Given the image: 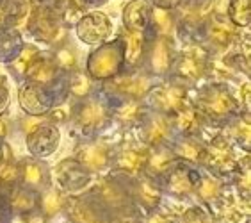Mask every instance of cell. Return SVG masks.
Here are the masks:
<instances>
[{
	"mask_svg": "<svg viewBox=\"0 0 251 223\" xmlns=\"http://www.w3.org/2000/svg\"><path fill=\"white\" fill-rule=\"evenodd\" d=\"M123 43L112 41V43L101 45L100 49L89 56L87 70L93 79H109L114 77L123 63Z\"/></svg>",
	"mask_w": 251,
	"mask_h": 223,
	"instance_id": "1",
	"label": "cell"
},
{
	"mask_svg": "<svg viewBox=\"0 0 251 223\" xmlns=\"http://www.w3.org/2000/svg\"><path fill=\"white\" fill-rule=\"evenodd\" d=\"M111 20L107 18V15L95 11V13H89L78 20L77 36L87 45L100 43L111 34Z\"/></svg>",
	"mask_w": 251,
	"mask_h": 223,
	"instance_id": "2",
	"label": "cell"
},
{
	"mask_svg": "<svg viewBox=\"0 0 251 223\" xmlns=\"http://www.w3.org/2000/svg\"><path fill=\"white\" fill-rule=\"evenodd\" d=\"M59 141H61V134L57 129L50 123H43V125L36 127L27 136V146H29L30 154L38 155V157H47L57 150Z\"/></svg>",
	"mask_w": 251,
	"mask_h": 223,
	"instance_id": "3",
	"label": "cell"
},
{
	"mask_svg": "<svg viewBox=\"0 0 251 223\" xmlns=\"http://www.w3.org/2000/svg\"><path fill=\"white\" fill-rule=\"evenodd\" d=\"M30 30L39 39H45V41L55 39L59 36V32H61L57 13L52 11L50 7H47V5L36 7L32 16H30Z\"/></svg>",
	"mask_w": 251,
	"mask_h": 223,
	"instance_id": "4",
	"label": "cell"
},
{
	"mask_svg": "<svg viewBox=\"0 0 251 223\" xmlns=\"http://www.w3.org/2000/svg\"><path fill=\"white\" fill-rule=\"evenodd\" d=\"M201 107L210 114V116H228L237 109L235 98L223 87H210L208 91H205V95L200 100Z\"/></svg>",
	"mask_w": 251,
	"mask_h": 223,
	"instance_id": "5",
	"label": "cell"
},
{
	"mask_svg": "<svg viewBox=\"0 0 251 223\" xmlns=\"http://www.w3.org/2000/svg\"><path fill=\"white\" fill-rule=\"evenodd\" d=\"M20 106L29 114H43L50 109V98L43 89V84L29 83L25 84L18 93Z\"/></svg>",
	"mask_w": 251,
	"mask_h": 223,
	"instance_id": "6",
	"label": "cell"
},
{
	"mask_svg": "<svg viewBox=\"0 0 251 223\" xmlns=\"http://www.w3.org/2000/svg\"><path fill=\"white\" fill-rule=\"evenodd\" d=\"M151 20V9L145 0H132L123 11V22L128 30L143 32Z\"/></svg>",
	"mask_w": 251,
	"mask_h": 223,
	"instance_id": "7",
	"label": "cell"
},
{
	"mask_svg": "<svg viewBox=\"0 0 251 223\" xmlns=\"http://www.w3.org/2000/svg\"><path fill=\"white\" fill-rule=\"evenodd\" d=\"M29 15L27 0H4L0 4V25H16Z\"/></svg>",
	"mask_w": 251,
	"mask_h": 223,
	"instance_id": "8",
	"label": "cell"
},
{
	"mask_svg": "<svg viewBox=\"0 0 251 223\" xmlns=\"http://www.w3.org/2000/svg\"><path fill=\"white\" fill-rule=\"evenodd\" d=\"M55 72H57V64L49 57H36L34 59V63L30 64V68L27 70L30 81H32V83H38V84L50 83V81L55 77Z\"/></svg>",
	"mask_w": 251,
	"mask_h": 223,
	"instance_id": "9",
	"label": "cell"
},
{
	"mask_svg": "<svg viewBox=\"0 0 251 223\" xmlns=\"http://www.w3.org/2000/svg\"><path fill=\"white\" fill-rule=\"evenodd\" d=\"M105 120V109L98 102H87L80 107L77 121L84 129H97Z\"/></svg>",
	"mask_w": 251,
	"mask_h": 223,
	"instance_id": "10",
	"label": "cell"
},
{
	"mask_svg": "<svg viewBox=\"0 0 251 223\" xmlns=\"http://www.w3.org/2000/svg\"><path fill=\"white\" fill-rule=\"evenodd\" d=\"M22 50V38L16 30L0 27V59H11Z\"/></svg>",
	"mask_w": 251,
	"mask_h": 223,
	"instance_id": "11",
	"label": "cell"
},
{
	"mask_svg": "<svg viewBox=\"0 0 251 223\" xmlns=\"http://www.w3.org/2000/svg\"><path fill=\"white\" fill-rule=\"evenodd\" d=\"M125 45H123V57L126 59V63H137L143 56V47H145V39H143V34L141 32H134V30H126L125 34Z\"/></svg>",
	"mask_w": 251,
	"mask_h": 223,
	"instance_id": "12",
	"label": "cell"
},
{
	"mask_svg": "<svg viewBox=\"0 0 251 223\" xmlns=\"http://www.w3.org/2000/svg\"><path fill=\"white\" fill-rule=\"evenodd\" d=\"M203 72V64L198 57L194 56H182L178 63H176V75H180L185 81H194L198 79Z\"/></svg>",
	"mask_w": 251,
	"mask_h": 223,
	"instance_id": "13",
	"label": "cell"
},
{
	"mask_svg": "<svg viewBox=\"0 0 251 223\" xmlns=\"http://www.w3.org/2000/svg\"><path fill=\"white\" fill-rule=\"evenodd\" d=\"M169 63H171V52L168 43L164 39H159L151 49V68L153 72L162 73L169 68Z\"/></svg>",
	"mask_w": 251,
	"mask_h": 223,
	"instance_id": "14",
	"label": "cell"
},
{
	"mask_svg": "<svg viewBox=\"0 0 251 223\" xmlns=\"http://www.w3.org/2000/svg\"><path fill=\"white\" fill-rule=\"evenodd\" d=\"M182 98H184V93L180 91L178 87H164V89H157L155 91L157 104H160L168 111L178 109L180 104H182Z\"/></svg>",
	"mask_w": 251,
	"mask_h": 223,
	"instance_id": "15",
	"label": "cell"
},
{
	"mask_svg": "<svg viewBox=\"0 0 251 223\" xmlns=\"http://www.w3.org/2000/svg\"><path fill=\"white\" fill-rule=\"evenodd\" d=\"M228 15L235 25L246 27L250 24V0H232L228 5Z\"/></svg>",
	"mask_w": 251,
	"mask_h": 223,
	"instance_id": "16",
	"label": "cell"
},
{
	"mask_svg": "<svg viewBox=\"0 0 251 223\" xmlns=\"http://www.w3.org/2000/svg\"><path fill=\"white\" fill-rule=\"evenodd\" d=\"M114 87L120 93H125V95H130V97H139V95H143L146 91L148 83H146L145 79H139V77H125L116 81Z\"/></svg>",
	"mask_w": 251,
	"mask_h": 223,
	"instance_id": "17",
	"label": "cell"
},
{
	"mask_svg": "<svg viewBox=\"0 0 251 223\" xmlns=\"http://www.w3.org/2000/svg\"><path fill=\"white\" fill-rule=\"evenodd\" d=\"M210 38L219 45H228L233 38V29L228 24H225L223 20H219L218 16H214L210 22V29H208Z\"/></svg>",
	"mask_w": 251,
	"mask_h": 223,
	"instance_id": "18",
	"label": "cell"
},
{
	"mask_svg": "<svg viewBox=\"0 0 251 223\" xmlns=\"http://www.w3.org/2000/svg\"><path fill=\"white\" fill-rule=\"evenodd\" d=\"M80 161L84 165L93 166V168H100V166L105 165L107 154L101 146L91 145V146H84L82 152H80Z\"/></svg>",
	"mask_w": 251,
	"mask_h": 223,
	"instance_id": "19",
	"label": "cell"
},
{
	"mask_svg": "<svg viewBox=\"0 0 251 223\" xmlns=\"http://www.w3.org/2000/svg\"><path fill=\"white\" fill-rule=\"evenodd\" d=\"M191 171L189 170H178L171 175V180H169V186L173 191L176 193H187L194 188V180L191 179Z\"/></svg>",
	"mask_w": 251,
	"mask_h": 223,
	"instance_id": "20",
	"label": "cell"
},
{
	"mask_svg": "<svg viewBox=\"0 0 251 223\" xmlns=\"http://www.w3.org/2000/svg\"><path fill=\"white\" fill-rule=\"evenodd\" d=\"M168 121H164L162 118H155V120L150 121L148 125V131H146V139L148 143H159L162 141L166 136H168Z\"/></svg>",
	"mask_w": 251,
	"mask_h": 223,
	"instance_id": "21",
	"label": "cell"
},
{
	"mask_svg": "<svg viewBox=\"0 0 251 223\" xmlns=\"http://www.w3.org/2000/svg\"><path fill=\"white\" fill-rule=\"evenodd\" d=\"M36 57H38V50L34 49V47H24V49L18 52V56H16L15 68L18 70L20 73H27V70L30 68V64L34 63Z\"/></svg>",
	"mask_w": 251,
	"mask_h": 223,
	"instance_id": "22",
	"label": "cell"
},
{
	"mask_svg": "<svg viewBox=\"0 0 251 223\" xmlns=\"http://www.w3.org/2000/svg\"><path fill=\"white\" fill-rule=\"evenodd\" d=\"M178 127L182 131H194L196 127H198L200 120H198V114L193 111V109H184V111L178 112Z\"/></svg>",
	"mask_w": 251,
	"mask_h": 223,
	"instance_id": "23",
	"label": "cell"
},
{
	"mask_svg": "<svg viewBox=\"0 0 251 223\" xmlns=\"http://www.w3.org/2000/svg\"><path fill=\"white\" fill-rule=\"evenodd\" d=\"M24 177L29 184L39 186L43 182V171L36 163H25L24 165Z\"/></svg>",
	"mask_w": 251,
	"mask_h": 223,
	"instance_id": "24",
	"label": "cell"
},
{
	"mask_svg": "<svg viewBox=\"0 0 251 223\" xmlns=\"http://www.w3.org/2000/svg\"><path fill=\"white\" fill-rule=\"evenodd\" d=\"M70 87H72V91L75 93L77 97H84V95H87V93H89L91 81H89V77H86L84 73H77V75L72 79V84H70Z\"/></svg>",
	"mask_w": 251,
	"mask_h": 223,
	"instance_id": "25",
	"label": "cell"
},
{
	"mask_svg": "<svg viewBox=\"0 0 251 223\" xmlns=\"http://www.w3.org/2000/svg\"><path fill=\"white\" fill-rule=\"evenodd\" d=\"M151 18H153V22L157 24V27H159L162 32H169V30H171V27H173L171 16L168 15V11H166V9H160V7L153 9V11H151Z\"/></svg>",
	"mask_w": 251,
	"mask_h": 223,
	"instance_id": "26",
	"label": "cell"
},
{
	"mask_svg": "<svg viewBox=\"0 0 251 223\" xmlns=\"http://www.w3.org/2000/svg\"><path fill=\"white\" fill-rule=\"evenodd\" d=\"M18 173H20V168L9 161H4V163H0V180L2 182H15L18 179Z\"/></svg>",
	"mask_w": 251,
	"mask_h": 223,
	"instance_id": "27",
	"label": "cell"
},
{
	"mask_svg": "<svg viewBox=\"0 0 251 223\" xmlns=\"http://www.w3.org/2000/svg\"><path fill=\"white\" fill-rule=\"evenodd\" d=\"M141 106L137 102H128L126 106H123L118 111V116L121 118V120H125V121H134L137 120V118L141 116Z\"/></svg>",
	"mask_w": 251,
	"mask_h": 223,
	"instance_id": "28",
	"label": "cell"
},
{
	"mask_svg": "<svg viewBox=\"0 0 251 223\" xmlns=\"http://www.w3.org/2000/svg\"><path fill=\"white\" fill-rule=\"evenodd\" d=\"M13 205H16V207L22 209V211H27V209H30L34 205V196L27 189H24V191H20V193L16 195V198L13 200Z\"/></svg>",
	"mask_w": 251,
	"mask_h": 223,
	"instance_id": "29",
	"label": "cell"
},
{
	"mask_svg": "<svg viewBox=\"0 0 251 223\" xmlns=\"http://www.w3.org/2000/svg\"><path fill=\"white\" fill-rule=\"evenodd\" d=\"M57 61L61 66H64V68H73V66H75V57H73V54L66 49L61 50V52L57 54Z\"/></svg>",
	"mask_w": 251,
	"mask_h": 223,
	"instance_id": "30",
	"label": "cell"
},
{
	"mask_svg": "<svg viewBox=\"0 0 251 223\" xmlns=\"http://www.w3.org/2000/svg\"><path fill=\"white\" fill-rule=\"evenodd\" d=\"M126 157H130V161H126V159H121V165L123 166H128V168H137V166L143 163V155L141 154H135V152H128V154H125Z\"/></svg>",
	"mask_w": 251,
	"mask_h": 223,
	"instance_id": "31",
	"label": "cell"
},
{
	"mask_svg": "<svg viewBox=\"0 0 251 223\" xmlns=\"http://www.w3.org/2000/svg\"><path fill=\"white\" fill-rule=\"evenodd\" d=\"M180 154L185 155L187 159H193V157H196V154L200 152V148H196V146L193 145V143H184V145L180 146Z\"/></svg>",
	"mask_w": 251,
	"mask_h": 223,
	"instance_id": "32",
	"label": "cell"
},
{
	"mask_svg": "<svg viewBox=\"0 0 251 223\" xmlns=\"http://www.w3.org/2000/svg\"><path fill=\"white\" fill-rule=\"evenodd\" d=\"M7 104H9V93H7V87H5V84L0 81V112L5 111Z\"/></svg>",
	"mask_w": 251,
	"mask_h": 223,
	"instance_id": "33",
	"label": "cell"
},
{
	"mask_svg": "<svg viewBox=\"0 0 251 223\" xmlns=\"http://www.w3.org/2000/svg\"><path fill=\"white\" fill-rule=\"evenodd\" d=\"M153 4L160 9H171L175 5L178 4V0H153Z\"/></svg>",
	"mask_w": 251,
	"mask_h": 223,
	"instance_id": "34",
	"label": "cell"
},
{
	"mask_svg": "<svg viewBox=\"0 0 251 223\" xmlns=\"http://www.w3.org/2000/svg\"><path fill=\"white\" fill-rule=\"evenodd\" d=\"M189 223H207V220H205V218H198V216H191Z\"/></svg>",
	"mask_w": 251,
	"mask_h": 223,
	"instance_id": "35",
	"label": "cell"
},
{
	"mask_svg": "<svg viewBox=\"0 0 251 223\" xmlns=\"http://www.w3.org/2000/svg\"><path fill=\"white\" fill-rule=\"evenodd\" d=\"M4 134H5V123L2 120H0V138L4 136Z\"/></svg>",
	"mask_w": 251,
	"mask_h": 223,
	"instance_id": "36",
	"label": "cell"
},
{
	"mask_svg": "<svg viewBox=\"0 0 251 223\" xmlns=\"http://www.w3.org/2000/svg\"><path fill=\"white\" fill-rule=\"evenodd\" d=\"M150 223H166V218H153L150 220Z\"/></svg>",
	"mask_w": 251,
	"mask_h": 223,
	"instance_id": "37",
	"label": "cell"
},
{
	"mask_svg": "<svg viewBox=\"0 0 251 223\" xmlns=\"http://www.w3.org/2000/svg\"><path fill=\"white\" fill-rule=\"evenodd\" d=\"M87 4H89V2H93V4H101V2H103V0H86Z\"/></svg>",
	"mask_w": 251,
	"mask_h": 223,
	"instance_id": "38",
	"label": "cell"
}]
</instances>
